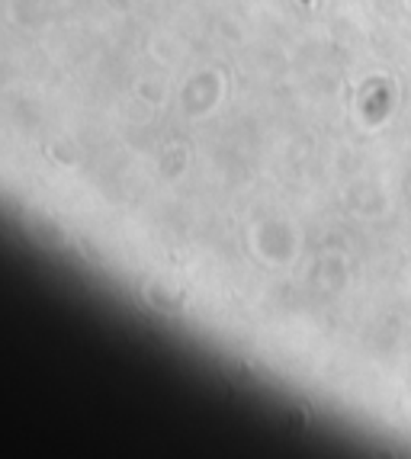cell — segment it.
<instances>
[{"label":"cell","mask_w":411,"mask_h":459,"mask_svg":"<svg viewBox=\"0 0 411 459\" xmlns=\"http://www.w3.org/2000/svg\"><path fill=\"white\" fill-rule=\"evenodd\" d=\"M23 225H26V231H30L32 238H39V241H42V245L61 247V245H68V241H71V231L61 225L58 215L42 212V209H23Z\"/></svg>","instance_id":"6da1fadb"},{"label":"cell","mask_w":411,"mask_h":459,"mask_svg":"<svg viewBox=\"0 0 411 459\" xmlns=\"http://www.w3.org/2000/svg\"><path fill=\"white\" fill-rule=\"evenodd\" d=\"M145 302L154 308V312L164 315H180L183 306H187V292L177 283H171L168 276H154L145 283Z\"/></svg>","instance_id":"7a4b0ae2"}]
</instances>
